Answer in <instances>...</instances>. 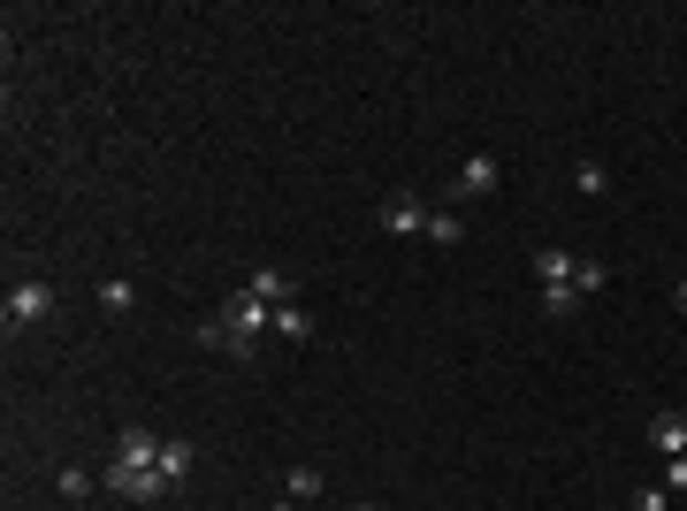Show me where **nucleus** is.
<instances>
[{"label": "nucleus", "mask_w": 687, "mask_h": 511, "mask_svg": "<svg viewBox=\"0 0 687 511\" xmlns=\"http://www.w3.org/2000/svg\"><path fill=\"white\" fill-rule=\"evenodd\" d=\"M260 336H275V306H268V298H253V290H237V298L199 328L206 351H229V359H253Z\"/></svg>", "instance_id": "nucleus-1"}, {"label": "nucleus", "mask_w": 687, "mask_h": 511, "mask_svg": "<svg viewBox=\"0 0 687 511\" xmlns=\"http://www.w3.org/2000/svg\"><path fill=\"white\" fill-rule=\"evenodd\" d=\"M54 306H62L54 283H16V290L0 298V320H8V328H39V320H54Z\"/></svg>", "instance_id": "nucleus-2"}, {"label": "nucleus", "mask_w": 687, "mask_h": 511, "mask_svg": "<svg viewBox=\"0 0 687 511\" xmlns=\"http://www.w3.org/2000/svg\"><path fill=\"white\" fill-rule=\"evenodd\" d=\"M161 443H168V436H153V428H123L107 466H115V473H153V466H161Z\"/></svg>", "instance_id": "nucleus-3"}, {"label": "nucleus", "mask_w": 687, "mask_h": 511, "mask_svg": "<svg viewBox=\"0 0 687 511\" xmlns=\"http://www.w3.org/2000/svg\"><path fill=\"white\" fill-rule=\"evenodd\" d=\"M107 489H115L123 504H168V497H176V481H168L161 466H153V473H115V466H107Z\"/></svg>", "instance_id": "nucleus-4"}, {"label": "nucleus", "mask_w": 687, "mask_h": 511, "mask_svg": "<svg viewBox=\"0 0 687 511\" xmlns=\"http://www.w3.org/2000/svg\"><path fill=\"white\" fill-rule=\"evenodd\" d=\"M382 229L390 237H428V198H412V192L382 198Z\"/></svg>", "instance_id": "nucleus-5"}, {"label": "nucleus", "mask_w": 687, "mask_h": 511, "mask_svg": "<svg viewBox=\"0 0 687 511\" xmlns=\"http://www.w3.org/2000/svg\"><path fill=\"white\" fill-rule=\"evenodd\" d=\"M496 184H504L496 161H489V153H466V161H459V192H451V198H489Z\"/></svg>", "instance_id": "nucleus-6"}, {"label": "nucleus", "mask_w": 687, "mask_h": 511, "mask_svg": "<svg viewBox=\"0 0 687 511\" xmlns=\"http://www.w3.org/2000/svg\"><path fill=\"white\" fill-rule=\"evenodd\" d=\"M245 290H253V298H268V306H290V298H298V275H290V267H260Z\"/></svg>", "instance_id": "nucleus-7"}, {"label": "nucleus", "mask_w": 687, "mask_h": 511, "mask_svg": "<svg viewBox=\"0 0 687 511\" xmlns=\"http://www.w3.org/2000/svg\"><path fill=\"white\" fill-rule=\"evenodd\" d=\"M649 450L680 458V450H687V412H657V420H649Z\"/></svg>", "instance_id": "nucleus-8"}, {"label": "nucleus", "mask_w": 687, "mask_h": 511, "mask_svg": "<svg viewBox=\"0 0 687 511\" xmlns=\"http://www.w3.org/2000/svg\"><path fill=\"white\" fill-rule=\"evenodd\" d=\"M535 283H543V290H557V283H573V253H557V245H543V253H535Z\"/></svg>", "instance_id": "nucleus-9"}, {"label": "nucleus", "mask_w": 687, "mask_h": 511, "mask_svg": "<svg viewBox=\"0 0 687 511\" xmlns=\"http://www.w3.org/2000/svg\"><path fill=\"white\" fill-rule=\"evenodd\" d=\"M275 336H283V344H306V336H314V314H306L298 298H290V306H275Z\"/></svg>", "instance_id": "nucleus-10"}, {"label": "nucleus", "mask_w": 687, "mask_h": 511, "mask_svg": "<svg viewBox=\"0 0 687 511\" xmlns=\"http://www.w3.org/2000/svg\"><path fill=\"white\" fill-rule=\"evenodd\" d=\"M283 497H290V504H314V497H321V466H290Z\"/></svg>", "instance_id": "nucleus-11"}, {"label": "nucleus", "mask_w": 687, "mask_h": 511, "mask_svg": "<svg viewBox=\"0 0 687 511\" xmlns=\"http://www.w3.org/2000/svg\"><path fill=\"white\" fill-rule=\"evenodd\" d=\"M459 237H466V222H459L451 206H435V214H428V245H459Z\"/></svg>", "instance_id": "nucleus-12"}, {"label": "nucleus", "mask_w": 687, "mask_h": 511, "mask_svg": "<svg viewBox=\"0 0 687 511\" xmlns=\"http://www.w3.org/2000/svg\"><path fill=\"white\" fill-rule=\"evenodd\" d=\"M604 283H612V267H604V259H573V290H581V298H596Z\"/></svg>", "instance_id": "nucleus-13"}, {"label": "nucleus", "mask_w": 687, "mask_h": 511, "mask_svg": "<svg viewBox=\"0 0 687 511\" xmlns=\"http://www.w3.org/2000/svg\"><path fill=\"white\" fill-rule=\"evenodd\" d=\"M161 473H168V481H184V473H192V443H184V436H168V443H161Z\"/></svg>", "instance_id": "nucleus-14"}, {"label": "nucleus", "mask_w": 687, "mask_h": 511, "mask_svg": "<svg viewBox=\"0 0 687 511\" xmlns=\"http://www.w3.org/2000/svg\"><path fill=\"white\" fill-rule=\"evenodd\" d=\"M543 314H550V320L581 314V290H573V283H557V290H543Z\"/></svg>", "instance_id": "nucleus-15"}, {"label": "nucleus", "mask_w": 687, "mask_h": 511, "mask_svg": "<svg viewBox=\"0 0 687 511\" xmlns=\"http://www.w3.org/2000/svg\"><path fill=\"white\" fill-rule=\"evenodd\" d=\"M573 184H581L588 198H604V192H612V176H604V161H581V168H573Z\"/></svg>", "instance_id": "nucleus-16"}, {"label": "nucleus", "mask_w": 687, "mask_h": 511, "mask_svg": "<svg viewBox=\"0 0 687 511\" xmlns=\"http://www.w3.org/2000/svg\"><path fill=\"white\" fill-rule=\"evenodd\" d=\"M100 306H107V314H131L137 290H131V283H100Z\"/></svg>", "instance_id": "nucleus-17"}, {"label": "nucleus", "mask_w": 687, "mask_h": 511, "mask_svg": "<svg viewBox=\"0 0 687 511\" xmlns=\"http://www.w3.org/2000/svg\"><path fill=\"white\" fill-rule=\"evenodd\" d=\"M54 481H62V497H92V473H84V466H62Z\"/></svg>", "instance_id": "nucleus-18"}, {"label": "nucleus", "mask_w": 687, "mask_h": 511, "mask_svg": "<svg viewBox=\"0 0 687 511\" xmlns=\"http://www.w3.org/2000/svg\"><path fill=\"white\" fill-rule=\"evenodd\" d=\"M665 497H687V450H680V458H665Z\"/></svg>", "instance_id": "nucleus-19"}, {"label": "nucleus", "mask_w": 687, "mask_h": 511, "mask_svg": "<svg viewBox=\"0 0 687 511\" xmlns=\"http://www.w3.org/2000/svg\"><path fill=\"white\" fill-rule=\"evenodd\" d=\"M634 511H673V497H665V481H657V489H634Z\"/></svg>", "instance_id": "nucleus-20"}, {"label": "nucleus", "mask_w": 687, "mask_h": 511, "mask_svg": "<svg viewBox=\"0 0 687 511\" xmlns=\"http://www.w3.org/2000/svg\"><path fill=\"white\" fill-rule=\"evenodd\" d=\"M673 306H680V314H687V283H680V290H673Z\"/></svg>", "instance_id": "nucleus-21"}, {"label": "nucleus", "mask_w": 687, "mask_h": 511, "mask_svg": "<svg viewBox=\"0 0 687 511\" xmlns=\"http://www.w3.org/2000/svg\"><path fill=\"white\" fill-rule=\"evenodd\" d=\"M359 511H382V504H359Z\"/></svg>", "instance_id": "nucleus-22"}]
</instances>
